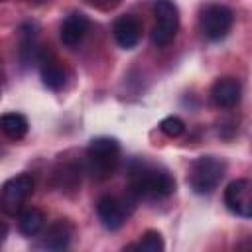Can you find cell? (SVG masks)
I'll use <instances>...</instances> for the list:
<instances>
[{"label":"cell","instance_id":"cell-1","mask_svg":"<svg viewBox=\"0 0 252 252\" xmlns=\"http://www.w3.org/2000/svg\"><path fill=\"white\" fill-rule=\"evenodd\" d=\"M175 179L173 175L159 165H152L146 161H136L128 175V195L134 201H158L173 195Z\"/></svg>","mask_w":252,"mask_h":252},{"label":"cell","instance_id":"cell-2","mask_svg":"<svg viewBox=\"0 0 252 252\" xmlns=\"http://www.w3.org/2000/svg\"><path fill=\"white\" fill-rule=\"evenodd\" d=\"M120 161V146L114 138L100 136L91 140L87 148V167L94 179H108Z\"/></svg>","mask_w":252,"mask_h":252},{"label":"cell","instance_id":"cell-3","mask_svg":"<svg viewBox=\"0 0 252 252\" xmlns=\"http://www.w3.org/2000/svg\"><path fill=\"white\" fill-rule=\"evenodd\" d=\"M224 173H226V161L222 158L201 156L191 163L187 181L197 195H211L220 185Z\"/></svg>","mask_w":252,"mask_h":252},{"label":"cell","instance_id":"cell-4","mask_svg":"<svg viewBox=\"0 0 252 252\" xmlns=\"http://www.w3.org/2000/svg\"><path fill=\"white\" fill-rule=\"evenodd\" d=\"M154 28H152V41L158 47H165L173 41L177 28H179V10L173 0H154Z\"/></svg>","mask_w":252,"mask_h":252},{"label":"cell","instance_id":"cell-5","mask_svg":"<svg viewBox=\"0 0 252 252\" xmlns=\"http://www.w3.org/2000/svg\"><path fill=\"white\" fill-rule=\"evenodd\" d=\"M35 187V181L30 173H18L14 177H10L8 181H4V185L0 187V209L2 213L16 217L26 201L32 197Z\"/></svg>","mask_w":252,"mask_h":252},{"label":"cell","instance_id":"cell-6","mask_svg":"<svg viewBox=\"0 0 252 252\" xmlns=\"http://www.w3.org/2000/svg\"><path fill=\"white\" fill-rule=\"evenodd\" d=\"M234 16L232 10L222 6V4H209L201 10V32L209 41H219L222 37L228 35L230 28H232Z\"/></svg>","mask_w":252,"mask_h":252},{"label":"cell","instance_id":"cell-7","mask_svg":"<svg viewBox=\"0 0 252 252\" xmlns=\"http://www.w3.org/2000/svg\"><path fill=\"white\" fill-rule=\"evenodd\" d=\"M134 203L136 201L128 193H126V199L112 197V195L100 197L98 203H96V213H98V219H100L102 226L108 228V230H118L126 222L130 211L134 209Z\"/></svg>","mask_w":252,"mask_h":252},{"label":"cell","instance_id":"cell-8","mask_svg":"<svg viewBox=\"0 0 252 252\" xmlns=\"http://www.w3.org/2000/svg\"><path fill=\"white\" fill-rule=\"evenodd\" d=\"M224 203L228 211L242 219L252 217V183L248 179H234L224 189Z\"/></svg>","mask_w":252,"mask_h":252},{"label":"cell","instance_id":"cell-9","mask_svg":"<svg viewBox=\"0 0 252 252\" xmlns=\"http://www.w3.org/2000/svg\"><path fill=\"white\" fill-rule=\"evenodd\" d=\"M242 98V85L234 77H220L211 89V102L217 108H234Z\"/></svg>","mask_w":252,"mask_h":252},{"label":"cell","instance_id":"cell-10","mask_svg":"<svg viewBox=\"0 0 252 252\" xmlns=\"http://www.w3.org/2000/svg\"><path fill=\"white\" fill-rule=\"evenodd\" d=\"M112 33H114V39L120 47L132 49L142 39V22L132 14H124V16L114 20Z\"/></svg>","mask_w":252,"mask_h":252},{"label":"cell","instance_id":"cell-11","mask_svg":"<svg viewBox=\"0 0 252 252\" xmlns=\"http://www.w3.org/2000/svg\"><path fill=\"white\" fill-rule=\"evenodd\" d=\"M87 32H89V18L83 12H73L63 20L59 37H61L63 45L77 47L83 41V37L87 35Z\"/></svg>","mask_w":252,"mask_h":252},{"label":"cell","instance_id":"cell-12","mask_svg":"<svg viewBox=\"0 0 252 252\" xmlns=\"http://www.w3.org/2000/svg\"><path fill=\"white\" fill-rule=\"evenodd\" d=\"M75 234V226L67 219H57L49 228L45 230L41 238V246L47 250H65Z\"/></svg>","mask_w":252,"mask_h":252},{"label":"cell","instance_id":"cell-13","mask_svg":"<svg viewBox=\"0 0 252 252\" xmlns=\"http://www.w3.org/2000/svg\"><path fill=\"white\" fill-rule=\"evenodd\" d=\"M41 79L47 89L61 91L65 87L67 75H65V69L61 67V63L55 57H49V59H41Z\"/></svg>","mask_w":252,"mask_h":252},{"label":"cell","instance_id":"cell-14","mask_svg":"<svg viewBox=\"0 0 252 252\" xmlns=\"http://www.w3.org/2000/svg\"><path fill=\"white\" fill-rule=\"evenodd\" d=\"M0 134L10 140H22L28 134V118L20 112L0 114Z\"/></svg>","mask_w":252,"mask_h":252},{"label":"cell","instance_id":"cell-15","mask_svg":"<svg viewBox=\"0 0 252 252\" xmlns=\"http://www.w3.org/2000/svg\"><path fill=\"white\" fill-rule=\"evenodd\" d=\"M45 226V215L32 207V209H24L18 213V228L24 236H35L43 230Z\"/></svg>","mask_w":252,"mask_h":252},{"label":"cell","instance_id":"cell-16","mask_svg":"<svg viewBox=\"0 0 252 252\" xmlns=\"http://www.w3.org/2000/svg\"><path fill=\"white\" fill-rule=\"evenodd\" d=\"M126 248L128 250L136 248V250H144V252H161L165 248V244H163V238H161V234L158 230H148V232L142 234L138 244H130Z\"/></svg>","mask_w":252,"mask_h":252},{"label":"cell","instance_id":"cell-17","mask_svg":"<svg viewBox=\"0 0 252 252\" xmlns=\"http://www.w3.org/2000/svg\"><path fill=\"white\" fill-rule=\"evenodd\" d=\"M159 130L167 136V138H177V136H181L183 134V130H185V124H183V120L179 118V116H165L161 122H159Z\"/></svg>","mask_w":252,"mask_h":252},{"label":"cell","instance_id":"cell-18","mask_svg":"<svg viewBox=\"0 0 252 252\" xmlns=\"http://www.w3.org/2000/svg\"><path fill=\"white\" fill-rule=\"evenodd\" d=\"M91 6H94V8H98V10H114L116 6H120V2L122 0H87Z\"/></svg>","mask_w":252,"mask_h":252},{"label":"cell","instance_id":"cell-19","mask_svg":"<svg viewBox=\"0 0 252 252\" xmlns=\"http://www.w3.org/2000/svg\"><path fill=\"white\" fill-rule=\"evenodd\" d=\"M6 234H8V226H6L4 222H0V244L4 242V238H6Z\"/></svg>","mask_w":252,"mask_h":252}]
</instances>
